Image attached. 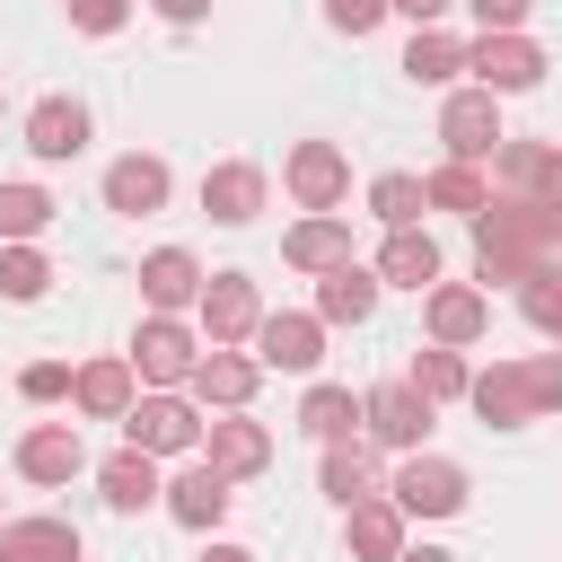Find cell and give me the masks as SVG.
Masks as SVG:
<instances>
[{
  "instance_id": "cell-1",
  "label": "cell",
  "mask_w": 562,
  "mask_h": 562,
  "mask_svg": "<svg viewBox=\"0 0 562 562\" xmlns=\"http://www.w3.org/2000/svg\"><path fill=\"white\" fill-rule=\"evenodd\" d=\"M465 404H474L483 422H501V430L553 413V404H562V351H544V360H492V369L465 386Z\"/></svg>"
},
{
  "instance_id": "cell-2",
  "label": "cell",
  "mask_w": 562,
  "mask_h": 562,
  "mask_svg": "<svg viewBox=\"0 0 562 562\" xmlns=\"http://www.w3.org/2000/svg\"><path fill=\"white\" fill-rule=\"evenodd\" d=\"M465 465L457 457H430V448H413L404 465H395V483H386V501L404 509V518H457L465 509Z\"/></svg>"
},
{
  "instance_id": "cell-3",
  "label": "cell",
  "mask_w": 562,
  "mask_h": 562,
  "mask_svg": "<svg viewBox=\"0 0 562 562\" xmlns=\"http://www.w3.org/2000/svg\"><path fill=\"white\" fill-rule=\"evenodd\" d=\"M123 439L149 448V457H193V448H202V404L176 395V386H158V395H140V404L123 413Z\"/></svg>"
},
{
  "instance_id": "cell-4",
  "label": "cell",
  "mask_w": 562,
  "mask_h": 562,
  "mask_svg": "<svg viewBox=\"0 0 562 562\" xmlns=\"http://www.w3.org/2000/svg\"><path fill=\"white\" fill-rule=\"evenodd\" d=\"M430 413H439V404H430L413 378H386V386H369V395H360V422H369V439H378V448H404V457L430 439Z\"/></svg>"
},
{
  "instance_id": "cell-5",
  "label": "cell",
  "mask_w": 562,
  "mask_h": 562,
  "mask_svg": "<svg viewBox=\"0 0 562 562\" xmlns=\"http://www.w3.org/2000/svg\"><path fill=\"white\" fill-rule=\"evenodd\" d=\"M123 360L140 369V386H184V378H193V360H202V342H193V325H176V316H158V307H149Z\"/></svg>"
},
{
  "instance_id": "cell-6",
  "label": "cell",
  "mask_w": 562,
  "mask_h": 562,
  "mask_svg": "<svg viewBox=\"0 0 562 562\" xmlns=\"http://www.w3.org/2000/svg\"><path fill=\"white\" fill-rule=\"evenodd\" d=\"M465 70H474V88H492V97H518V88H536V79H544V44H527V35L509 26V35H483V44H465Z\"/></svg>"
},
{
  "instance_id": "cell-7",
  "label": "cell",
  "mask_w": 562,
  "mask_h": 562,
  "mask_svg": "<svg viewBox=\"0 0 562 562\" xmlns=\"http://www.w3.org/2000/svg\"><path fill=\"white\" fill-rule=\"evenodd\" d=\"M439 140H448V158H474V167H483V158L509 140V132H501V97H492V88H457V97L439 105Z\"/></svg>"
},
{
  "instance_id": "cell-8",
  "label": "cell",
  "mask_w": 562,
  "mask_h": 562,
  "mask_svg": "<svg viewBox=\"0 0 562 562\" xmlns=\"http://www.w3.org/2000/svg\"><path fill=\"white\" fill-rule=\"evenodd\" d=\"M193 307H202V334L211 342H255V325H263V299H255L246 272H211Z\"/></svg>"
},
{
  "instance_id": "cell-9",
  "label": "cell",
  "mask_w": 562,
  "mask_h": 562,
  "mask_svg": "<svg viewBox=\"0 0 562 562\" xmlns=\"http://www.w3.org/2000/svg\"><path fill=\"white\" fill-rule=\"evenodd\" d=\"M255 378H263V360L255 351H237V342H211L202 360H193V404H220V413H246V395H255Z\"/></svg>"
},
{
  "instance_id": "cell-10",
  "label": "cell",
  "mask_w": 562,
  "mask_h": 562,
  "mask_svg": "<svg viewBox=\"0 0 562 562\" xmlns=\"http://www.w3.org/2000/svg\"><path fill=\"white\" fill-rule=\"evenodd\" d=\"M255 360L307 378V369L325 360V316H299V307H290V316H263V325H255Z\"/></svg>"
},
{
  "instance_id": "cell-11",
  "label": "cell",
  "mask_w": 562,
  "mask_h": 562,
  "mask_svg": "<svg viewBox=\"0 0 562 562\" xmlns=\"http://www.w3.org/2000/svg\"><path fill=\"white\" fill-rule=\"evenodd\" d=\"M97 492H105V509H114V518H140L149 501H167V483H158V457H149V448H132V439H123V448L97 465Z\"/></svg>"
},
{
  "instance_id": "cell-12",
  "label": "cell",
  "mask_w": 562,
  "mask_h": 562,
  "mask_svg": "<svg viewBox=\"0 0 562 562\" xmlns=\"http://www.w3.org/2000/svg\"><path fill=\"white\" fill-rule=\"evenodd\" d=\"M281 184H290L307 211H334V202L351 193V167H342V149H334V140H299V149H290V167H281Z\"/></svg>"
},
{
  "instance_id": "cell-13",
  "label": "cell",
  "mask_w": 562,
  "mask_h": 562,
  "mask_svg": "<svg viewBox=\"0 0 562 562\" xmlns=\"http://www.w3.org/2000/svg\"><path fill=\"white\" fill-rule=\"evenodd\" d=\"M422 325H430V342H457V351H465V342L492 325V299H483V290H457V281H430V290H422Z\"/></svg>"
},
{
  "instance_id": "cell-14",
  "label": "cell",
  "mask_w": 562,
  "mask_h": 562,
  "mask_svg": "<svg viewBox=\"0 0 562 562\" xmlns=\"http://www.w3.org/2000/svg\"><path fill=\"white\" fill-rule=\"evenodd\" d=\"M79 465H88L79 422H35V430L18 439V474H26V483H70Z\"/></svg>"
},
{
  "instance_id": "cell-15",
  "label": "cell",
  "mask_w": 562,
  "mask_h": 562,
  "mask_svg": "<svg viewBox=\"0 0 562 562\" xmlns=\"http://www.w3.org/2000/svg\"><path fill=\"white\" fill-rule=\"evenodd\" d=\"M26 149H35L44 167L79 158V149H88V105H79V97H44V105L26 114Z\"/></svg>"
},
{
  "instance_id": "cell-16",
  "label": "cell",
  "mask_w": 562,
  "mask_h": 562,
  "mask_svg": "<svg viewBox=\"0 0 562 562\" xmlns=\"http://www.w3.org/2000/svg\"><path fill=\"white\" fill-rule=\"evenodd\" d=\"M158 202H167V158L132 149V158H114V167H105V211H123V220H149Z\"/></svg>"
},
{
  "instance_id": "cell-17",
  "label": "cell",
  "mask_w": 562,
  "mask_h": 562,
  "mask_svg": "<svg viewBox=\"0 0 562 562\" xmlns=\"http://www.w3.org/2000/svg\"><path fill=\"white\" fill-rule=\"evenodd\" d=\"M378 290H386L378 263H334V272L316 281V316H325V325H369V316H378Z\"/></svg>"
},
{
  "instance_id": "cell-18",
  "label": "cell",
  "mask_w": 562,
  "mask_h": 562,
  "mask_svg": "<svg viewBox=\"0 0 562 562\" xmlns=\"http://www.w3.org/2000/svg\"><path fill=\"white\" fill-rule=\"evenodd\" d=\"M132 378H140L132 360H88V369H70V404H79L88 422H123V413L140 404Z\"/></svg>"
},
{
  "instance_id": "cell-19",
  "label": "cell",
  "mask_w": 562,
  "mask_h": 562,
  "mask_svg": "<svg viewBox=\"0 0 562 562\" xmlns=\"http://www.w3.org/2000/svg\"><path fill=\"white\" fill-rule=\"evenodd\" d=\"M79 527L70 518H0V562H79Z\"/></svg>"
},
{
  "instance_id": "cell-20",
  "label": "cell",
  "mask_w": 562,
  "mask_h": 562,
  "mask_svg": "<svg viewBox=\"0 0 562 562\" xmlns=\"http://www.w3.org/2000/svg\"><path fill=\"white\" fill-rule=\"evenodd\" d=\"M202 211H211L220 228H246V220L263 211V167H246V158L211 167V176H202Z\"/></svg>"
},
{
  "instance_id": "cell-21",
  "label": "cell",
  "mask_w": 562,
  "mask_h": 562,
  "mask_svg": "<svg viewBox=\"0 0 562 562\" xmlns=\"http://www.w3.org/2000/svg\"><path fill=\"white\" fill-rule=\"evenodd\" d=\"M202 448H211V465L237 483V474H263L272 465V430L263 422H246V413H228V422H211L202 430Z\"/></svg>"
},
{
  "instance_id": "cell-22",
  "label": "cell",
  "mask_w": 562,
  "mask_h": 562,
  "mask_svg": "<svg viewBox=\"0 0 562 562\" xmlns=\"http://www.w3.org/2000/svg\"><path fill=\"white\" fill-rule=\"evenodd\" d=\"M140 299H149L158 316H176V307H193V299H202V263H193L184 246H158V255L140 263Z\"/></svg>"
},
{
  "instance_id": "cell-23",
  "label": "cell",
  "mask_w": 562,
  "mask_h": 562,
  "mask_svg": "<svg viewBox=\"0 0 562 562\" xmlns=\"http://www.w3.org/2000/svg\"><path fill=\"white\" fill-rule=\"evenodd\" d=\"M342 536H351V553H360V562H395V553H404V509L369 492V501H351V509H342Z\"/></svg>"
},
{
  "instance_id": "cell-24",
  "label": "cell",
  "mask_w": 562,
  "mask_h": 562,
  "mask_svg": "<svg viewBox=\"0 0 562 562\" xmlns=\"http://www.w3.org/2000/svg\"><path fill=\"white\" fill-rule=\"evenodd\" d=\"M281 255H290L299 272H334V263H351V228H342L334 211H307V220L281 237Z\"/></svg>"
},
{
  "instance_id": "cell-25",
  "label": "cell",
  "mask_w": 562,
  "mask_h": 562,
  "mask_svg": "<svg viewBox=\"0 0 562 562\" xmlns=\"http://www.w3.org/2000/svg\"><path fill=\"white\" fill-rule=\"evenodd\" d=\"M167 509H176L184 527H220V518H228V474H220L211 457H202V465H184V474L167 483Z\"/></svg>"
},
{
  "instance_id": "cell-26",
  "label": "cell",
  "mask_w": 562,
  "mask_h": 562,
  "mask_svg": "<svg viewBox=\"0 0 562 562\" xmlns=\"http://www.w3.org/2000/svg\"><path fill=\"white\" fill-rule=\"evenodd\" d=\"M378 281H395V290H430V281H439V246H430L422 228H386V246H378Z\"/></svg>"
},
{
  "instance_id": "cell-27",
  "label": "cell",
  "mask_w": 562,
  "mask_h": 562,
  "mask_svg": "<svg viewBox=\"0 0 562 562\" xmlns=\"http://www.w3.org/2000/svg\"><path fill=\"white\" fill-rule=\"evenodd\" d=\"M299 430H307L316 448H325V439H351V430H360V395H351V386H325V378H316V386L299 395Z\"/></svg>"
},
{
  "instance_id": "cell-28",
  "label": "cell",
  "mask_w": 562,
  "mask_h": 562,
  "mask_svg": "<svg viewBox=\"0 0 562 562\" xmlns=\"http://www.w3.org/2000/svg\"><path fill=\"white\" fill-rule=\"evenodd\" d=\"M325 492H334L342 509L378 492V457H369V439H325Z\"/></svg>"
},
{
  "instance_id": "cell-29",
  "label": "cell",
  "mask_w": 562,
  "mask_h": 562,
  "mask_svg": "<svg viewBox=\"0 0 562 562\" xmlns=\"http://www.w3.org/2000/svg\"><path fill=\"white\" fill-rule=\"evenodd\" d=\"M404 70H413L422 88H439V79H457V70H465V44H457V35H439V26H413Z\"/></svg>"
},
{
  "instance_id": "cell-30",
  "label": "cell",
  "mask_w": 562,
  "mask_h": 562,
  "mask_svg": "<svg viewBox=\"0 0 562 562\" xmlns=\"http://www.w3.org/2000/svg\"><path fill=\"white\" fill-rule=\"evenodd\" d=\"M422 193H430V211H483L492 202V184H483L474 158H448L439 176H422Z\"/></svg>"
},
{
  "instance_id": "cell-31",
  "label": "cell",
  "mask_w": 562,
  "mask_h": 562,
  "mask_svg": "<svg viewBox=\"0 0 562 562\" xmlns=\"http://www.w3.org/2000/svg\"><path fill=\"white\" fill-rule=\"evenodd\" d=\"M44 228H53V193H44V184H0V237L26 246V237H44Z\"/></svg>"
},
{
  "instance_id": "cell-32",
  "label": "cell",
  "mask_w": 562,
  "mask_h": 562,
  "mask_svg": "<svg viewBox=\"0 0 562 562\" xmlns=\"http://www.w3.org/2000/svg\"><path fill=\"white\" fill-rule=\"evenodd\" d=\"M413 386H422L430 404H448V395H465V386H474V369H465V351H457V342H430V351L413 360Z\"/></svg>"
},
{
  "instance_id": "cell-33",
  "label": "cell",
  "mask_w": 562,
  "mask_h": 562,
  "mask_svg": "<svg viewBox=\"0 0 562 562\" xmlns=\"http://www.w3.org/2000/svg\"><path fill=\"white\" fill-rule=\"evenodd\" d=\"M369 211H378L386 228H413V220L430 211V193H422V176H378V184H369Z\"/></svg>"
},
{
  "instance_id": "cell-34",
  "label": "cell",
  "mask_w": 562,
  "mask_h": 562,
  "mask_svg": "<svg viewBox=\"0 0 562 562\" xmlns=\"http://www.w3.org/2000/svg\"><path fill=\"white\" fill-rule=\"evenodd\" d=\"M0 290H9V299H44V290H53V263H44L35 246H0Z\"/></svg>"
},
{
  "instance_id": "cell-35",
  "label": "cell",
  "mask_w": 562,
  "mask_h": 562,
  "mask_svg": "<svg viewBox=\"0 0 562 562\" xmlns=\"http://www.w3.org/2000/svg\"><path fill=\"white\" fill-rule=\"evenodd\" d=\"M518 307H527V316H536V325H544V334L562 342V272H553V263H544V272H536V281L518 290Z\"/></svg>"
},
{
  "instance_id": "cell-36",
  "label": "cell",
  "mask_w": 562,
  "mask_h": 562,
  "mask_svg": "<svg viewBox=\"0 0 562 562\" xmlns=\"http://www.w3.org/2000/svg\"><path fill=\"white\" fill-rule=\"evenodd\" d=\"M61 9H70V26H79V35H114V26L132 18V0H61Z\"/></svg>"
},
{
  "instance_id": "cell-37",
  "label": "cell",
  "mask_w": 562,
  "mask_h": 562,
  "mask_svg": "<svg viewBox=\"0 0 562 562\" xmlns=\"http://www.w3.org/2000/svg\"><path fill=\"white\" fill-rule=\"evenodd\" d=\"M18 395H26V404H53V395H70V369H61V360H35V369L18 378Z\"/></svg>"
},
{
  "instance_id": "cell-38",
  "label": "cell",
  "mask_w": 562,
  "mask_h": 562,
  "mask_svg": "<svg viewBox=\"0 0 562 562\" xmlns=\"http://www.w3.org/2000/svg\"><path fill=\"white\" fill-rule=\"evenodd\" d=\"M386 9H395V0H325V18H334L342 35H369V26L386 18Z\"/></svg>"
},
{
  "instance_id": "cell-39",
  "label": "cell",
  "mask_w": 562,
  "mask_h": 562,
  "mask_svg": "<svg viewBox=\"0 0 562 562\" xmlns=\"http://www.w3.org/2000/svg\"><path fill=\"white\" fill-rule=\"evenodd\" d=\"M474 18H483V35H509V26H527V9L536 0H465Z\"/></svg>"
},
{
  "instance_id": "cell-40",
  "label": "cell",
  "mask_w": 562,
  "mask_h": 562,
  "mask_svg": "<svg viewBox=\"0 0 562 562\" xmlns=\"http://www.w3.org/2000/svg\"><path fill=\"white\" fill-rule=\"evenodd\" d=\"M457 0H395V18H413V26H439Z\"/></svg>"
},
{
  "instance_id": "cell-41",
  "label": "cell",
  "mask_w": 562,
  "mask_h": 562,
  "mask_svg": "<svg viewBox=\"0 0 562 562\" xmlns=\"http://www.w3.org/2000/svg\"><path fill=\"white\" fill-rule=\"evenodd\" d=\"M149 9H158V18H167V26H193V18H202V9H211V0H149Z\"/></svg>"
},
{
  "instance_id": "cell-42",
  "label": "cell",
  "mask_w": 562,
  "mask_h": 562,
  "mask_svg": "<svg viewBox=\"0 0 562 562\" xmlns=\"http://www.w3.org/2000/svg\"><path fill=\"white\" fill-rule=\"evenodd\" d=\"M193 562H255V553H246V544H202Z\"/></svg>"
},
{
  "instance_id": "cell-43",
  "label": "cell",
  "mask_w": 562,
  "mask_h": 562,
  "mask_svg": "<svg viewBox=\"0 0 562 562\" xmlns=\"http://www.w3.org/2000/svg\"><path fill=\"white\" fill-rule=\"evenodd\" d=\"M395 562H457V553H439V544H404Z\"/></svg>"
},
{
  "instance_id": "cell-44",
  "label": "cell",
  "mask_w": 562,
  "mask_h": 562,
  "mask_svg": "<svg viewBox=\"0 0 562 562\" xmlns=\"http://www.w3.org/2000/svg\"><path fill=\"white\" fill-rule=\"evenodd\" d=\"M0 105H9V97H0Z\"/></svg>"
}]
</instances>
